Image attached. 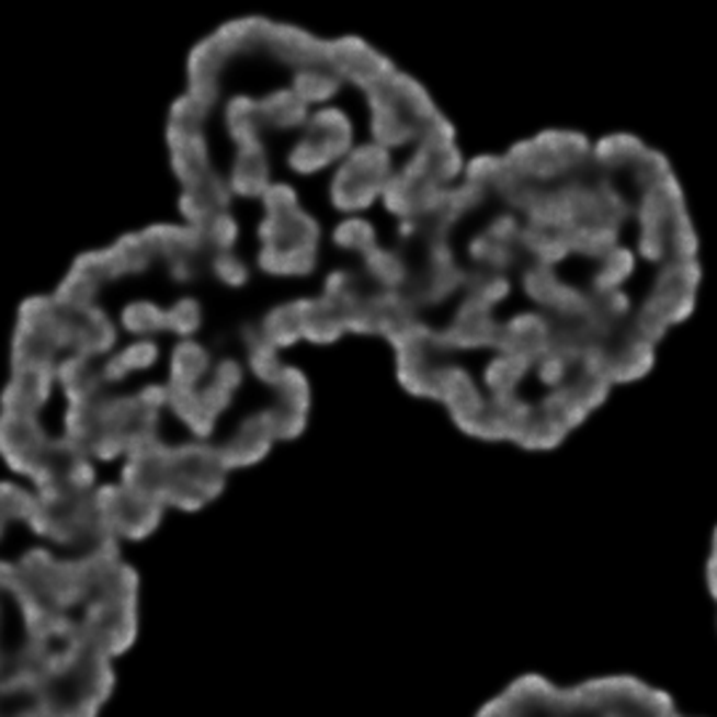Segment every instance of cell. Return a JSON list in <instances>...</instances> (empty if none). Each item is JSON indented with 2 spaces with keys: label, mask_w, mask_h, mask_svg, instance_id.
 I'll return each mask as SVG.
<instances>
[{
  "label": "cell",
  "mask_w": 717,
  "mask_h": 717,
  "mask_svg": "<svg viewBox=\"0 0 717 717\" xmlns=\"http://www.w3.org/2000/svg\"><path fill=\"white\" fill-rule=\"evenodd\" d=\"M274 442L276 439L266 420V412H258L239 423L235 436H229L218 446V455H221L226 468H244V465L263 460Z\"/></svg>",
  "instance_id": "obj_1"
},
{
  "label": "cell",
  "mask_w": 717,
  "mask_h": 717,
  "mask_svg": "<svg viewBox=\"0 0 717 717\" xmlns=\"http://www.w3.org/2000/svg\"><path fill=\"white\" fill-rule=\"evenodd\" d=\"M229 200H231L229 181L221 179V175L210 173V175H205L200 184L184 186V194H181L179 207H181V213H184L186 226L200 229V226H205L213 216L224 213L226 207H229Z\"/></svg>",
  "instance_id": "obj_2"
},
{
  "label": "cell",
  "mask_w": 717,
  "mask_h": 717,
  "mask_svg": "<svg viewBox=\"0 0 717 717\" xmlns=\"http://www.w3.org/2000/svg\"><path fill=\"white\" fill-rule=\"evenodd\" d=\"M229 189L239 197H263L272 186V168L263 147L239 149L229 171Z\"/></svg>",
  "instance_id": "obj_3"
},
{
  "label": "cell",
  "mask_w": 717,
  "mask_h": 717,
  "mask_svg": "<svg viewBox=\"0 0 717 717\" xmlns=\"http://www.w3.org/2000/svg\"><path fill=\"white\" fill-rule=\"evenodd\" d=\"M306 136L317 138L335 160L349 157L351 149H354V128H351L349 117L335 106H322L314 115H308Z\"/></svg>",
  "instance_id": "obj_4"
},
{
  "label": "cell",
  "mask_w": 717,
  "mask_h": 717,
  "mask_svg": "<svg viewBox=\"0 0 717 717\" xmlns=\"http://www.w3.org/2000/svg\"><path fill=\"white\" fill-rule=\"evenodd\" d=\"M117 341V332L110 319L96 308L75 311V354L83 356H104Z\"/></svg>",
  "instance_id": "obj_5"
},
{
  "label": "cell",
  "mask_w": 717,
  "mask_h": 717,
  "mask_svg": "<svg viewBox=\"0 0 717 717\" xmlns=\"http://www.w3.org/2000/svg\"><path fill=\"white\" fill-rule=\"evenodd\" d=\"M330 197L338 210L356 213L373 205L377 197H383V184H375V181L364 179V175H356L341 162V168L335 171V179H332Z\"/></svg>",
  "instance_id": "obj_6"
},
{
  "label": "cell",
  "mask_w": 717,
  "mask_h": 717,
  "mask_svg": "<svg viewBox=\"0 0 717 717\" xmlns=\"http://www.w3.org/2000/svg\"><path fill=\"white\" fill-rule=\"evenodd\" d=\"M343 332V311L327 295L304 300V338L314 343H332Z\"/></svg>",
  "instance_id": "obj_7"
},
{
  "label": "cell",
  "mask_w": 717,
  "mask_h": 717,
  "mask_svg": "<svg viewBox=\"0 0 717 717\" xmlns=\"http://www.w3.org/2000/svg\"><path fill=\"white\" fill-rule=\"evenodd\" d=\"M420 128H423V123L405 115L399 106L373 110V136H375V144H380L383 149L407 147V144L412 141L418 144Z\"/></svg>",
  "instance_id": "obj_8"
},
{
  "label": "cell",
  "mask_w": 717,
  "mask_h": 717,
  "mask_svg": "<svg viewBox=\"0 0 717 717\" xmlns=\"http://www.w3.org/2000/svg\"><path fill=\"white\" fill-rule=\"evenodd\" d=\"M364 276L377 291H401L410 280V261L399 250H380L364 258Z\"/></svg>",
  "instance_id": "obj_9"
},
{
  "label": "cell",
  "mask_w": 717,
  "mask_h": 717,
  "mask_svg": "<svg viewBox=\"0 0 717 717\" xmlns=\"http://www.w3.org/2000/svg\"><path fill=\"white\" fill-rule=\"evenodd\" d=\"M226 125H229L231 141L237 144L239 149L248 147H261V134H263V115L261 104L250 102V99L237 96L226 104Z\"/></svg>",
  "instance_id": "obj_10"
},
{
  "label": "cell",
  "mask_w": 717,
  "mask_h": 717,
  "mask_svg": "<svg viewBox=\"0 0 717 717\" xmlns=\"http://www.w3.org/2000/svg\"><path fill=\"white\" fill-rule=\"evenodd\" d=\"M261 115L269 128L293 130L298 128V125L308 123V104L293 88H285V91H274L272 96L263 99Z\"/></svg>",
  "instance_id": "obj_11"
},
{
  "label": "cell",
  "mask_w": 717,
  "mask_h": 717,
  "mask_svg": "<svg viewBox=\"0 0 717 717\" xmlns=\"http://www.w3.org/2000/svg\"><path fill=\"white\" fill-rule=\"evenodd\" d=\"M261 330L263 335H266V341L274 343L276 349L304 338V300H291V304L272 308V311L263 317Z\"/></svg>",
  "instance_id": "obj_12"
},
{
  "label": "cell",
  "mask_w": 717,
  "mask_h": 717,
  "mask_svg": "<svg viewBox=\"0 0 717 717\" xmlns=\"http://www.w3.org/2000/svg\"><path fill=\"white\" fill-rule=\"evenodd\" d=\"M242 343H244V349H248L250 373H253L261 383H269V386H274L276 377H280L282 369H285V364H282L280 356H276V345L266 341L261 325L244 327Z\"/></svg>",
  "instance_id": "obj_13"
},
{
  "label": "cell",
  "mask_w": 717,
  "mask_h": 717,
  "mask_svg": "<svg viewBox=\"0 0 717 717\" xmlns=\"http://www.w3.org/2000/svg\"><path fill=\"white\" fill-rule=\"evenodd\" d=\"M157 358V345L149 341V338H138V341L125 345L120 354L106 358L102 364V375L106 386H115V383L128 377L130 373H138V369L152 367Z\"/></svg>",
  "instance_id": "obj_14"
},
{
  "label": "cell",
  "mask_w": 717,
  "mask_h": 717,
  "mask_svg": "<svg viewBox=\"0 0 717 717\" xmlns=\"http://www.w3.org/2000/svg\"><path fill=\"white\" fill-rule=\"evenodd\" d=\"M171 168L175 179L184 186H194L210 175V162H207V147L205 138H194V141L179 144L171 149Z\"/></svg>",
  "instance_id": "obj_15"
},
{
  "label": "cell",
  "mask_w": 717,
  "mask_h": 717,
  "mask_svg": "<svg viewBox=\"0 0 717 717\" xmlns=\"http://www.w3.org/2000/svg\"><path fill=\"white\" fill-rule=\"evenodd\" d=\"M258 266L266 274L304 276L317 266V250H291V248H263L258 253Z\"/></svg>",
  "instance_id": "obj_16"
},
{
  "label": "cell",
  "mask_w": 717,
  "mask_h": 717,
  "mask_svg": "<svg viewBox=\"0 0 717 717\" xmlns=\"http://www.w3.org/2000/svg\"><path fill=\"white\" fill-rule=\"evenodd\" d=\"M343 166L356 175H364V179L383 186H386L388 179L394 175L391 155H388V149H383L380 144H362V147H354L343 160Z\"/></svg>",
  "instance_id": "obj_17"
},
{
  "label": "cell",
  "mask_w": 717,
  "mask_h": 717,
  "mask_svg": "<svg viewBox=\"0 0 717 717\" xmlns=\"http://www.w3.org/2000/svg\"><path fill=\"white\" fill-rule=\"evenodd\" d=\"M207 373H210V354H207L205 345L194 341H181L175 345L171 358V380L197 388V383Z\"/></svg>",
  "instance_id": "obj_18"
},
{
  "label": "cell",
  "mask_w": 717,
  "mask_h": 717,
  "mask_svg": "<svg viewBox=\"0 0 717 717\" xmlns=\"http://www.w3.org/2000/svg\"><path fill=\"white\" fill-rule=\"evenodd\" d=\"M338 75L327 67H304L295 72L293 91L304 99L306 104H325L335 96Z\"/></svg>",
  "instance_id": "obj_19"
},
{
  "label": "cell",
  "mask_w": 717,
  "mask_h": 717,
  "mask_svg": "<svg viewBox=\"0 0 717 717\" xmlns=\"http://www.w3.org/2000/svg\"><path fill=\"white\" fill-rule=\"evenodd\" d=\"M99 282L93 276H88L86 272L72 266V272L65 276V282L59 285V291L54 293L56 304L67 311H86V308H93V300H96L99 293Z\"/></svg>",
  "instance_id": "obj_20"
},
{
  "label": "cell",
  "mask_w": 717,
  "mask_h": 717,
  "mask_svg": "<svg viewBox=\"0 0 717 717\" xmlns=\"http://www.w3.org/2000/svg\"><path fill=\"white\" fill-rule=\"evenodd\" d=\"M112 258H115V266L120 276L125 274H138L144 269H149V263L155 261V250L149 248V242L144 239L141 231L138 235H128L123 239H117L115 244L110 248Z\"/></svg>",
  "instance_id": "obj_21"
},
{
  "label": "cell",
  "mask_w": 717,
  "mask_h": 717,
  "mask_svg": "<svg viewBox=\"0 0 717 717\" xmlns=\"http://www.w3.org/2000/svg\"><path fill=\"white\" fill-rule=\"evenodd\" d=\"M120 322L130 335H157L168 330V314L149 300H130L120 314Z\"/></svg>",
  "instance_id": "obj_22"
},
{
  "label": "cell",
  "mask_w": 717,
  "mask_h": 717,
  "mask_svg": "<svg viewBox=\"0 0 717 717\" xmlns=\"http://www.w3.org/2000/svg\"><path fill=\"white\" fill-rule=\"evenodd\" d=\"M332 239H335L338 248L354 250V253L364 255V258L377 250L375 229L367 221H362V218H345V221L335 226Z\"/></svg>",
  "instance_id": "obj_23"
},
{
  "label": "cell",
  "mask_w": 717,
  "mask_h": 717,
  "mask_svg": "<svg viewBox=\"0 0 717 717\" xmlns=\"http://www.w3.org/2000/svg\"><path fill=\"white\" fill-rule=\"evenodd\" d=\"M272 388L276 394V401H282V405L298 407V410L308 412V401H311V386H308L306 375L300 373V369L285 367L280 373V377H276V383Z\"/></svg>",
  "instance_id": "obj_24"
},
{
  "label": "cell",
  "mask_w": 717,
  "mask_h": 717,
  "mask_svg": "<svg viewBox=\"0 0 717 717\" xmlns=\"http://www.w3.org/2000/svg\"><path fill=\"white\" fill-rule=\"evenodd\" d=\"M266 420L272 425V433L276 442H287V439H298L306 428V410H298V407L282 405V401H274V407L266 410Z\"/></svg>",
  "instance_id": "obj_25"
},
{
  "label": "cell",
  "mask_w": 717,
  "mask_h": 717,
  "mask_svg": "<svg viewBox=\"0 0 717 717\" xmlns=\"http://www.w3.org/2000/svg\"><path fill=\"white\" fill-rule=\"evenodd\" d=\"M200 235H203L210 255H216V253H226V250L235 248L239 229H237L235 218L229 216V210H224V213H218V216H213L205 226H200Z\"/></svg>",
  "instance_id": "obj_26"
},
{
  "label": "cell",
  "mask_w": 717,
  "mask_h": 717,
  "mask_svg": "<svg viewBox=\"0 0 717 717\" xmlns=\"http://www.w3.org/2000/svg\"><path fill=\"white\" fill-rule=\"evenodd\" d=\"M330 162H335V157L327 152L322 144L311 136L300 138L291 152V168H295L298 173H317L330 166Z\"/></svg>",
  "instance_id": "obj_27"
},
{
  "label": "cell",
  "mask_w": 717,
  "mask_h": 717,
  "mask_svg": "<svg viewBox=\"0 0 717 717\" xmlns=\"http://www.w3.org/2000/svg\"><path fill=\"white\" fill-rule=\"evenodd\" d=\"M41 505V497L27 492V489L5 483L3 487V521H33V515Z\"/></svg>",
  "instance_id": "obj_28"
},
{
  "label": "cell",
  "mask_w": 717,
  "mask_h": 717,
  "mask_svg": "<svg viewBox=\"0 0 717 717\" xmlns=\"http://www.w3.org/2000/svg\"><path fill=\"white\" fill-rule=\"evenodd\" d=\"M168 330L175 332V335H194V332L203 327V308L194 298H181L168 308Z\"/></svg>",
  "instance_id": "obj_29"
},
{
  "label": "cell",
  "mask_w": 717,
  "mask_h": 717,
  "mask_svg": "<svg viewBox=\"0 0 717 717\" xmlns=\"http://www.w3.org/2000/svg\"><path fill=\"white\" fill-rule=\"evenodd\" d=\"M207 269H210V274L216 276L218 282H224V285L229 287H239L248 282V263L242 261V258L231 253V250H226V253H216L210 258V263H207Z\"/></svg>",
  "instance_id": "obj_30"
},
{
  "label": "cell",
  "mask_w": 717,
  "mask_h": 717,
  "mask_svg": "<svg viewBox=\"0 0 717 717\" xmlns=\"http://www.w3.org/2000/svg\"><path fill=\"white\" fill-rule=\"evenodd\" d=\"M261 200H263V207H266V216L282 218L298 210V197H295L293 189L285 184H272Z\"/></svg>",
  "instance_id": "obj_31"
},
{
  "label": "cell",
  "mask_w": 717,
  "mask_h": 717,
  "mask_svg": "<svg viewBox=\"0 0 717 717\" xmlns=\"http://www.w3.org/2000/svg\"><path fill=\"white\" fill-rule=\"evenodd\" d=\"M210 380L218 383L226 391H235L239 383H242V367H239L235 358H221L216 364V369H213Z\"/></svg>",
  "instance_id": "obj_32"
},
{
  "label": "cell",
  "mask_w": 717,
  "mask_h": 717,
  "mask_svg": "<svg viewBox=\"0 0 717 717\" xmlns=\"http://www.w3.org/2000/svg\"><path fill=\"white\" fill-rule=\"evenodd\" d=\"M709 590H713V598H715V608H717V532H715L713 553H709Z\"/></svg>",
  "instance_id": "obj_33"
}]
</instances>
